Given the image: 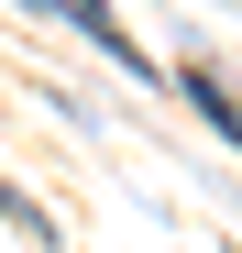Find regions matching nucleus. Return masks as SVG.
I'll list each match as a JSON object with an SVG mask.
<instances>
[{
	"label": "nucleus",
	"mask_w": 242,
	"mask_h": 253,
	"mask_svg": "<svg viewBox=\"0 0 242 253\" xmlns=\"http://www.w3.org/2000/svg\"><path fill=\"white\" fill-rule=\"evenodd\" d=\"M44 11H55V22H77V33H88V44H110L121 66H132V77H143V55H132V44H121V22H110V0H44Z\"/></svg>",
	"instance_id": "f257e3e1"
},
{
	"label": "nucleus",
	"mask_w": 242,
	"mask_h": 253,
	"mask_svg": "<svg viewBox=\"0 0 242 253\" xmlns=\"http://www.w3.org/2000/svg\"><path fill=\"white\" fill-rule=\"evenodd\" d=\"M187 99H198V110H209V121H220V132H231V143H242V110H231V99H220V77H209V66H187Z\"/></svg>",
	"instance_id": "f03ea898"
}]
</instances>
